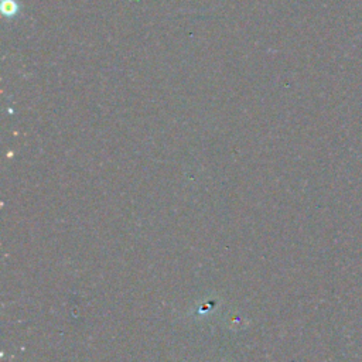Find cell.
I'll return each mask as SVG.
<instances>
[]
</instances>
